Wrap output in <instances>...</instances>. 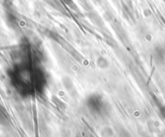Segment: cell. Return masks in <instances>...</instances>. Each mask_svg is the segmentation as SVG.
Listing matches in <instances>:
<instances>
[{"label":"cell","instance_id":"6da1fadb","mask_svg":"<svg viewBox=\"0 0 165 137\" xmlns=\"http://www.w3.org/2000/svg\"><path fill=\"white\" fill-rule=\"evenodd\" d=\"M20 69L19 84L25 94L31 95L43 91L46 84V77L41 68L32 65Z\"/></svg>","mask_w":165,"mask_h":137},{"label":"cell","instance_id":"7a4b0ae2","mask_svg":"<svg viewBox=\"0 0 165 137\" xmlns=\"http://www.w3.org/2000/svg\"><path fill=\"white\" fill-rule=\"evenodd\" d=\"M87 107L95 114H102L106 109V103L103 98L98 94L90 95L86 100Z\"/></svg>","mask_w":165,"mask_h":137},{"label":"cell","instance_id":"3957f363","mask_svg":"<svg viewBox=\"0 0 165 137\" xmlns=\"http://www.w3.org/2000/svg\"><path fill=\"white\" fill-rule=\"evenodd\" d=\"M97 63L98 67H100L102 69H106L109 66V61L104 57H99L97 60Z\"/></svg>","mask_w":165,"mask_h":137}]
</instances>
